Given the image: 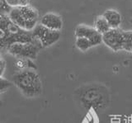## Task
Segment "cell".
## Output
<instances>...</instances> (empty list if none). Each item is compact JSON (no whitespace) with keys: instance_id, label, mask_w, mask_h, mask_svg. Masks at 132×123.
I'll use <instances>...</instances> for the list:
<instances>
[{"instance_id":"2","label":"cell","mask_w":132,"mask_h":123,"mask_svg":"<svg viewBox=\"0 0 132 123\" xmlns=\"http://www.w3.org/2000/svg\"><path fill=\"white\" fill-rule=\"evenodd\" d=\"M60 31H54L37 24V26L32 31L33 43L38 46L40 49L49 47L56 43L60 38Z\"/></svg>"},{"instance_id":"5","label":"cell","mask_w":132,"mask_h":123,"mask_svg":"<svg viewBox=\"0 0 132 123\" xmlns=\"http://www.w3.org/2000/svg\"><path fill=\"white\" fill-rule=\"evenodd\" d=\"M74 34L76 37H85L88 39L93 43V46H98L102 42V35L99 33L94 27L85 25H78L76 27Z\"/></svg>"},{"instance_id":"10","label":"cell","mask_w":132,"mask_h":123,"mask_svg":"<svg viewBox=\"0 0 132 123\" xmlns=\"http://www.w3.org/2000/svg\"><path fill=\"white\" fill-rule=\"evenodd\" d=\"M75 46L81 51H86L88 49L93 47V43L88 39H87L85 37H76Z\"/></svg>"},{"instance_id":"4","label":"cell","mask_w":132,"mask_h":123,"mask_svg":"<svg viewBox=\"0 0 132 123\" xmlns=\"http://www.w3.org/2000/svg\"><path fill=\"white\" fill-rule=\"evenodd\" d=\"M102 42L114 51L123 50L124 31L119 28H111L102 35Z\"/></svg>"},{"instance_id":"14","label":"cell","mask_w":132,"mask_h":123,"mask_svg":"<svg viewBox=\"0 0 132 123\" xmlns=\"http://www.w3.org/2000/svg\"><path fill=\"white\" fill-rule=\"evenodd\" d=\"M6 69V61L0 56V77H3Z\"/></svg>"},{"instance_id":"12","label":"cell","mask_w":132,"mask_h":123,"mask_svg":"<svg viewBox=\"0 0 132 123\" xmlns=\"http://www.w3.org/2000/svg\"><path fill=\"white\" fill-rule=\"evenodd\" d=\"M11 82L3 77H0V94L5 93L11 87Z\"/></svg>"},{"instance_id":"13","label":"cell","mask_w":132,"mask_h":123,"mask_svg":"<svg viewBox=\"0 0 132 123\" xmlns=\"http://www.w3.org/2000/svg\"><path fill=\"white\" fill-rule=\"evenodd\" d=\"M12 9V7L8 6L6 0H0V13L5 15H8Z\"/></svg>"},{"instance_id":"16","label":"cell","mask_w":132,"mask_h":123,"mask_svg":"<svg viewBox=\"0 0 132 123\" xmlns=\"http://www.w3.org/2000/svg\"><path fill=\"white\" fill-rule=\"evenodd\" d=\"M3 15H5V14H3L2 13H0V18H1V17H2V16H3Z\"/></svg>"},{"instance_id":"3","label":"cell","mask_w":132,"mask_h":123,"mask_svg":"<svg viewBox=\"0 0 132 123\" xmlns=\"http://www.w3.org/2000/svg\"><path fill=\"white\" fill-rule=\"evenodd\" d=\"M40 48L33 42L31 43H15L6 48L8 54L16 59L36 60Z\"/></svg>"},{"instance_id":"6","label":"cell","mask_w":132,"mask_h":123,"mask_svg":"<svg viewBox=\"0 0 132 123\" xmlns=\"http://www.w3.org/2000/svg\"><path fill=\"white\" fill-rule=\"evenodd\" d=\"M40 24L51 30L60 31L63 27V21L60 16L53 13H48L40 18Z\"/></svg>"},{"instance_id":"7","label":"cell","mask_w":132,"mask_h":123,"mask_svg":"<svg viewBox=\"0 0 132 123\" xmlns=\"http://www.w3.org/2000/svg\"><path fill=\"white\" fill-rule=\"evenodd\" d=\"M102 16L107 21L111 28H119L121 23V16L117 11L113 9L106 10Z\"/></svg>"},{"instance_id":"11","label":"cell","mask_w":132,"mask_h":123,"mask_svg":"<svg viewBox=\"0 0 132 123\" xmlns=\"http://www.w3.org/2000/svg\"><path fill=\"white\" fill-rule=\"evenodd\" d=\"M123 50L132 52V31H124Z\"/></svg>"},{"instance_id":"8","label":"cell","mask_w":132,"mask_h":123,"mask_svg":"<svg viewBox=\"0 0 132 123\" xmlns=\"http://www.w3.org/2000/svg\"><path fill=\"white\" fill-rule=\"evenodd\" d=\"M94 28L102 35H103L104 33H106V32L108 31L110 29H111L108 22H107V21L102 15L99 16V17H97L96 20H95Z\"/></svg>"},{"instance_id":"15","label":"cell","mask_w":132,"mask_h":123,"mask_svg":"<svg viewBox=\"0 0 132 123\" xmlns=\"http://www.w3.org/2000/svg\"><path fill=\"white\" fill-rule=\"evenodd\" d=\"M8 6L11 7L12 9L19 7V0H6Z\"/></svg>"},{"instance_id":"9","label":"cell","mask_w":132,"mask_h":123,"mask_svg":"<svg viewBox=\"0 0 132 123\" xmlns=\"http://www.w3.org/2000/svg\"><path fill=\"white\" fill-rule=\"evenodd\" d=\"M16 66L18 67L20 70L23 69H36V66L33 63L32 60L30 59H18L16 62Z\"/></svg>"},{"instance_id":"17","label":"cell","mask_w":132,"mask_h":123,"mask_svg":"<svg viewBox=\"0 0 132 123\" xmlns=\"http://www.w3.org/2000/svg\"><path fill=\"white\" fill-rule=\"evenodd\" d=\"M1 50H2V49H1V47H0V53H1Z\"/></svg>"},{"instance_id":"1","label":"cell","mask_w":132,"mask_h":123,"mask_svg":"<svg viewBox=\"0 0 132 123\" xmlns=\"http://www.w3.org/2000/svg\"><path fill=\"white\" fill-rule=\"evenodd\" d=\"M12 83L28 98L38 97L42 92L41 80L34 69H23L16 73L12 76Z\"/></svg>"}]
</instances>
